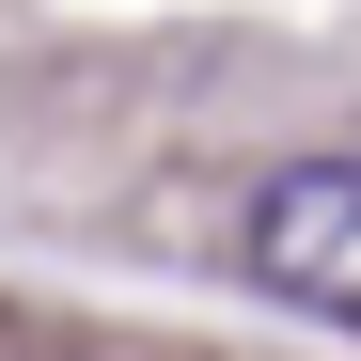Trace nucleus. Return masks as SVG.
<instances>
[{
  "label": "nucleus",
  "instance_id": "nucleus-1",
  "mask_svg": "<svg viewBox=\"0 0 361 361\" xmlns=\"http://www.w3.org/2000/svg\"><path fill=\"white\" fill-rule=\"evenodd\" d=\"M235 267L298 314L361 330V157H283L252 173V204H235Z\"/></svg>",
  "mask_w": 361,
  "mask_h": 361
}]
</instances>
